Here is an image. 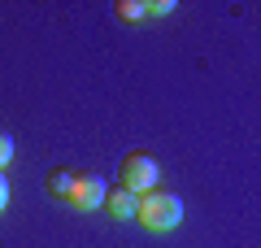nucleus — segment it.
<instances>
[{
	"label": "nucleus",
	"instance_id": "39448f33",
	"mask_svg": "<svg viewBox=\"0 0 261 248\" xmlns=\"http://www.w3.org/2000/svg\"><path fill=\"white\" fill-rule=\"evenodd\" d=\"M70 187H74V175H70V170H53V175H48V192L53 196H70Z\"/></svg>",
	"mask_w": 261,
	"mask_h": 248
},
{
	"label": "nucleus",
	"instance_id": "1a4fd4ad",
	"mask_svg": "<svg viewBox=\"0 0 261 248\" xmlns=\"http://www.w3.org/2000/svg\"><path fill=\"white\" fill-rule=\"evenodd\" d=\"M9 205V183H5V175H0V209Z\"/></svg>",
	"mask_w": 261,
	"mask_h": 248
},
{
	"label": "nucleus",
	"instance_id": "f257e3e1",
	"mask_svg": "<svg viewBox=\"0 0 261 248\" xmlns=\"http://www.w3.org/2000/svg\"><path fill=\"white\" fill-rule=\"evenodd\" d=\"M135 222L148 231H174L178 222H183V201H178L174 192H144L135 196Z\"/></svg>",
	"mask_w": 261,
	"mask_h": 248
},
{
	"label": "nucleus",
	"instance_id": "7ed1b4c3",
	"mask_svg": "<svg viewBox=\"0 0 261 248\" xmlns=\"http://www.w3.org/2000/svg\"><path fill=\"white\" fill-rule=\"evenodd\" d=\"M105 192H109V183H105L96 170H83V175H74V187H70L65 201L74 205V209H100V205H105Z\"/></svg>",
	"mask_w": 261,
	"mask_h": 248
},
{
	"label": "nucleus",
	"instance_id": "6e6552de",
	"mask_svg": "<svg viewBox=\"0 0 261 248\" xmlns=\"http://www.w3.org/2000/svg\"><path fill=\"white\" fill-rule=\"evenodd\" d=\"M9 161H13V135H9V131H0V170H5Z\"/></svg>",
	"mask_w": 261,
	"mask_h": 248
},
{
	"label": "nucleus",
	"instance_id": "0eeeda50",
	"mask_svg": "<svg viewBox=\"0 0 261 248\" xmlns=\"http://www.w3.org/2000/svg\"><path fill=\"white\" fill-rule=\"evenodd\" d=\"M170 9H174V0H152V5H144V18H166Z\"/></svg>",
	"mask_w": 261,
	"mask_h": 248
},
{
	"label": "nucleus",
	"instance_id": "423d86ee",
	"mask_svg": "<svg viewBox=\"0 0 261 248\" xmlns=\"http://www.w3.org/2000/svg\"><path fill=\"white\" fill-rule=\"evenodd\" d=\"M113 13H118L122 22H140V18H144V5H140V0H118Z\"/></svg>",
	"mask_w": 261,
	"mask_h": 248
},
{
	"label": "nucleus",
	"instance_id": "f03ea898",
	"mask_svg": "<svg viewBox=\"0 0 261 248\" xmlns=\"http://www.w3.org/2000/svg\"><path fill=\"white\" fill-rule=\"evenodd\" d=\"M157 157H148V153H126L122 157V183L118 187H126L130 196H144V192H152L157 187Z\"/></svg>",
	"mask_w": 261,
	"mask_h": 248
},
{
	"label": "nucleus",
	"instance_id": "20e7f679",
	"mask_svg": "<svg viewBox=\"0 0 261 248\" xmlns=\"http://www.w3.org/2000/svg\"><path fill=\"white\" fill-rule=\"evenodd\" d=\"M105 213H109L113 222H126V218H135V196L126 192V187H113V192H105V205H100Z\"/></svg>",
	"mask_w": 261,
	"mask_h": 248
}]
</instances>
